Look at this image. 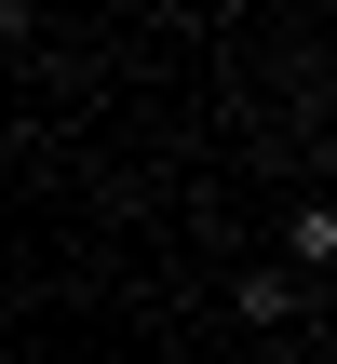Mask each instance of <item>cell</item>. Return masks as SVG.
I'll list each match as a JSON object with an SVG mask.
<instances>
[{
    "instance_id": "obj_1",
    "label": "cell",
    "mask_w": 337,
    "mask_h": 364,
    "mask_svg": "<svg viewBox=\"0 0 337 364\" xmlns=\"http://www.w3.org/2000/svg\"><path fill=\"white\" fill-rule=\"evenodd\" d=\"M270 270H297V284H337V203L311 189V203H284V257Z\"/></svg>"
},
{
    "instance_id": "obj_2",
    "label": "cell",
    "mask_w": 337,
    "mask_h": 364,
    "mask_svg": "<svg viewBox=\"0 0 337 364\" xmlns=\"http://www.w3.org/2000/svg\"><path fill=\"white\" fill-rule=\"evenodd\" d=\"M230 311H243V324H297V311H311V284H297V270H270V257H257V270H243V284H230Z\"/></svg>"
}]
</instances>
